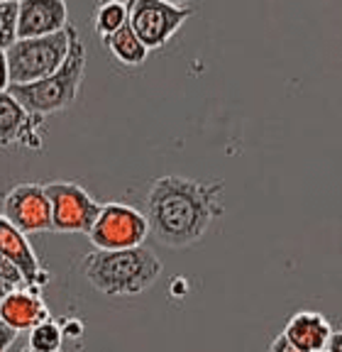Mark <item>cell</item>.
Listing matches in <instances>:
<instances>
[{"label":"cell","mask_w":342,"mask_h":352,"mask_svg":"<svg viewBox=\"0 0 342 352\" xmlns=\"http://www.w3.org/2000/svg\"><path fill=\"white\" fill-rule=\"evenodd\" d=\"M225 182H198L183 174H161L149 184V235L164 248L183 250L203 240L225 213Z\"/></svg>","instance_id":"cell-1"},{"label":"cell","mask_w":342,"mask_h":352,"mask_svg":"<svg viewBox=\"0 0 342 352\" xmlns=\"http://www.w3.org/2000/svg\"><path fill=\"white\" fill-rule=\"evenodd\" d=\"M161 259L152 250H93L81 259V272L95 292L103 296H139L161 276Z\"/></svg>","instance_id":"cell-2"},{"label":"cell","mask_w":342,"mask_h":352,"mask_svg":"<svg viewBox=\"0 0 342 352\" xmlns=\"http://www.w3.org/2000/svg\"><path fill=\"white\" fill-rule=\"evenodd\" d=\"M83 76H86V47H83L78 32H73L67 59L52 76L37 83H27V86H10L8 94L27 113L49 118L76 103Z\"/></svg>","instance_id":"cell-3"},{"label":"cell","mask_w":342,"mask_h":352,"mask_svg":"<svg viewBox=\"0 0 342 352\" xmlns=\"http://www.w3.org/2000/svg\"><path fill=\"white\" fill-rule=\"evenodd\" d=\"M73 32L76 28L67 25V30L49 34V37L17 39L5 52L10 86H27V83H37L52 76L67 59Z\"/></svg>","instance_id":"cell-4"},{"label":"cell","mask_w":342,"mask_h":352,"mask_svg":"<svg viewBox=\"0 0 342 352\" xmlns=\"http://www.w3.org/2000/svg\"><path fill=\"white\" fill-rule=\"evenodd\" d=\"M191 15H194V6L188 3H171V0L127 3V25L149 52L166 47Z\"/></svg>","instance_id":"cell-5"},{"label":"cell","mask_w":342,"mask_h":352,"mask_svg":"<svg viewBox=\"0 0 342 352\" xmlns=\"http://www.w3.org/2000/svg\"><path fill=\"white\" fill-rule=\"evenodd\" d=\"M86 237L100 252L144 248V240L149 237L147 215L135 206L111 201V204L100 206L98 218Z\"/></svg>","instance_id":"cell-6"},{"label":"cell","mask_w":342,"mask_h":352,"mask_svg":"<svg viewBox=\"0 0 342 352\" xmlns=\"http://www.w3.org/2000/svg\"><path fill=\"white\" fill-rule=\"evenodd\" d=\"M45 191L52 208V230L59 235H89L103 204L76 182H49Z\"/></svg>","instance_id":"cell-7"},{"label":"cell","mask_w":342,"mask_h":352,"mask_svg":"<svg viewBox=\"0 0 342 352\" xmlns=\"http://www.w3.org/2000/svg\"><path fill=\"white\" fill-rule=\"evenodd\" d=\"M0 215L25 235L52 230V208L45 184H17L8 188L0 204Z\"/></svg>","instance_id":"cell-8"},{"label":"cell","mask_w":342,"mask_h":352,"mask_svg":"<svg viewBox=\"0 0 342 352\" xmlns=\"http://www.w3.org/2000/svg\"><path fill=\"white\" fill-rule=\"evenodd\" d=\"M42 122L45 118L27 113L10 94H0V147H25L42 152Z\"/></svg>","instance_id":"cell-9"},{"label":"cell","mask_w":342,"mask_h":352,"mask_svg":"<svg viewBox=\"0 0 342 352\" xmlns=\"http://www.w3.org/2000/svg\"><path fill=\"white\" fill-rule=\"evenodd\" d=\"M69 25L64 0H17V39L49 37Z\"/></svg>","instance_id":"cell-10"},{"label":"cell","mask_w":342,"mask_h":352,"mask_svg":"<svg viewBox=\"0 0 342 352\" xmlns=\"http://www.w3.org/2000/svg\"><path fill=\"white\" fill-rule=\"evenodd\" d=\"M0 254L8 257L17 270L23 272L25 286L32 289V292H42V286L49 284V272L42 267L37 252L30 245L27 235L20 232L15 226H10L3 215H0Z\"/></svg>","instance_id":"cell-11"},{"label":"cell","mask_w":342,"mask_h":352,"mask_svg":"<svg viewBox=\"0 0 342 352\" xmlns=\"http://www.w3.org/2000/svg\"><path fill=\"white\" fill-rule=\"evenodd\" d=\"M49 318L52 314L42 294L32 292V289H15V292L8 294L5 301L0 303V320L17 333L37 328L39 323H45Z\"/></svg>","instance_id":"cell-12"},{"label":"cell","mask_w":342,"mask_h":352,"mask_svg":"<svg viewBox=\"0 0 342 352\" xmlns=\"http://www.w3.org/2000/svg\"><path fill=\"white\" fill-rule=\"evenodd\" d=\"M284 338L301 352H320L326 350L332 336V325L318 311H298L288 318L286 328L282 330Z\"/></svg>","instance_id":"cell-13"},{"label":"cell","mask_w":342,"mask_h":352,"mask_svg":"<svg viewBox=\"0 0 342 352\" xmlns=\"http://www.w3.org/2000/svg\"><path fill=\"white\" fill-rule=\"evenodd\" d=\"M103 47L111 52V56L115 61H120L122 66H142L149 56V50L137 39V34L130 30V25L120 28L115 34L100 39Z\"/></svg>","instance_id":"cell-14"},{"label":"cell","mask_w":342,"mask_h":352,"mask_svg":"<svg viewBox=\"0 0 342 352\" xmlns=\"http://www.w3.org/2000/svg\"><path fill=\"white\" fill-rule=\"evenodd\" d=\"M127 25V3L122 0H105L93 12V30L100 39L115 34Z\"/></svg>","instance_id":"cell-15"},{"label":"cell","mask_w":342,"mask_h":352,"mask_svg":"<svg viewBox=\"0 0 342 352\" xmlns=\"http://www.w3.org/2000/svg\"><path fill=\"white\" fill-rule=\"evenodd\" d=\"M61 342H64V333H61L59 320H45L37 328L30 330V342L27 350L32 352H61Z\"/></svg>","instance_id":"cell-16"},{"label":"cell","mask_w":342,"mask_h":352,"mask_svg":"<svg viewBox=\"0 0 342 352\" xmlns=\"http://www.w3.org/2000/svg\"><path fill=\"white\" fill-rule=\"evenodd\" d=\"M17 42V0H0V52Z\"/></svg>","instance_id":"cell-17"},{"label":"cell","mask_w":342,"mask_h":352,"mask_svg":"<svg viewBox=\"0 0 342 352\" xmlns=\"http://www.w3.org/2000/svg\"><path fill=\"white\" fill-rule=\"evenodd\" d=\"M0 281H5V284L12 286V289H27V286H25L23 272L17 270L8 257H3V254H0Z\"/></svg>","instance_id":"cell-18"},{"label":"cell","mask_w":342,"mask_h":352,"mask_svg":"<svg viewBox=\"0 0 342 352\" xmlns=\"http://www.w3.org/2000/svg\"><path fill=\"white\" fill-rule=\"evenodd\" d=\"M17 330H12L10 325H5L3 320H0V352H8L12 345H15V340H17Z\"/></svg>","instance_id":"cell-19"},{"label":"cell","mask_w":342,"mask_h":352,"mask_svg":"<svg viewBox=\"0 0 342 352\" xmlns=\"http://www.w3.org/2000/svg\"><path fill=\"white\" fill-rule=\"evenodd\" d=\"M269 352H301V350H296V347L291 345V342L284 338V333H279V336L271 340V345H269Z\"/></svg>","instance_id":"cell-20"},{"label":"cell","mask_w":342,"mask_h":352,"mask_svg":"<svg viewBox=\"0 0 342 352\" xmlns=\"http://www.w3.org/2000/svg\"><path fill=\"white\" fill-rule=\"evenodd\" d=\"M10 88V74H8V59L5 52H0V94H8Z\"/></svg>","instance_id":"cell-21"},{"label":"cell","mask_w":342,"mask_h":352,"mask_svg":"<svg viewBox=\"0 0 342 352\" xmlns=\"http://www.w3.org/2000/svg\"><path fill=\"white\" fill-rule=\"evenodd\" d=\"M326 352H342V330H332L330 340L326 345Z\"/></svg>","instance_id":"cell-22"},{"label":"cell","mask_w":342,"mask_h":352,"mask_svg":"<svg viewBox=\"0 0 342 352\" xmlns=\"http://www.w3.org/2000/svg\"><path fill=\"white\" fill-rule=\"evenodd\" d=\"M64 323L69 325V330H61L64 336H71V338H81V336H83V325H81V320L69 318V320H64Z\"/></svg>","instance_id":"cell-23"},{"label":"cell","mask_w":342,"mask_h":352,"mask_svg":"<svg viewBox=\"0 0 342 352\" xmlns=\"http://www.w3.org/2000/svg\"><path fill=\"white\" fill-rule=\"evenodd\" d=\"M10 292H15V289H12V286H8L5 281H0V303L5 301V296H8Z\"/></svg>","instance_id":"cell-24"},{"label":"cell","mask_w":342,"mask_h":352,"mask_svg":"<svg viewBox=\"0 0 342 352\" xmlns=\"http://www.w3.org/2000/svg\"><path fill=\"white\" fill-rule=\"evenodd\" d=\"M23 352H32V350H23Z\"/></svg>","instance_id":"cell-25"},{"label":"cell","mask_w":342,"mask_h":352,"mask_svg":"<svg viewBox=\"0 0 342 352\" xmlns=\"http://www.w3.org/2000/svg\"><path fill=\"white\" fill-rule=\"evenodd\" d=\"M320 352H326V350H320Z\"/></svg>","instance_id":"cell-26"}]
</instances>
